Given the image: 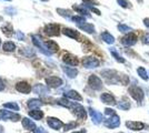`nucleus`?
Wrapping results in <instances>:
<instances>
[{
	"instance_id": "a211bd4d",
	"label": "nucleus",
	"mask_w": 149,
	"mask_h": 133,
	"mask_svg": "<svg viewBox=\"0 0 149 133\" xmlns=\"http://www.w3.org/2000/svg\"><path fill=\"white\" fill-rule=\"evenodd\" d=\"M32 90H33L35 93H37V94H39V95H45V94H47V93H49L48 88H47L46 85H44V84H36Z\"/></svg>"
},
{
	"instance_id": "6e6552de",
	"label": "nucleus",
	"mask_w": 149,
	"mask_h": 133,
	"mask_svg": "<svg viewBox=\"0 0 149 133\" xmlns=\"http://www.w3.org/2000/svg\"><path fill=\"white\" fill-rule=\"evenodd\" d=\"M32 42L35 45H37L38 48H39V50L41 51L42 53H45L46 56H50V54H52L51 52L46 49V47H45V43L42 42V39L40 38V37H38V36H32Z\"/></svg>"
},
{
	"instance_id": "2f4dec72",
	"label": "nucleus",
	"mask_w": 149,
	"mask_h": 133,
	"mask_svg": "<svg viewBox=\"0 0 149 133\" xmlns=\"http://www.w3.org/2000/svg\"><path fill=\"white\" fill-rule=\"evenodd\" d=\"M110 53L112 54V57L115 58L118 62H121V63H125V59L124 58H121V56L119 54L118 52L116 51V49L115 48H110Z\"/></svg>"
},
{
	"instance_id": "aec40b11",
	"label": "nucleus",
	"mask_w": 149,
	"mask_h": 133,
	"mask_svg": "<svg viewBox=\"0 0 149 133\" xmlns=\"http://www.w3.org/2000/svg\"><path fill=\"white\" fill-rule=\"evenodd\" d=\"M45 47H46V49L49 51V52H51V53L56 52V51H58V49H59V45H58L55 41H51V40L46 41V42H45Z\"/></svg>"
},
{
	"instance_id": "c756f323",
	"label": "nucleus",
	"mask_w": 149,
	"mask_h": 133,
	"mask_svg": "<svg viewBox=\"0 0 149 133\" xmlns=\"http://www.w3.org/2000/svg\"><path fill=\"white\" fill-rule=\"evenodd\" d=\"M2 49L6 52H13L16 49V44L11 42V41H8V42H5L3 45H2Z\"/></svg>"
},
{
	"instance_id": "49530a36",
	"label": "nucleus",
	"mask_w": 149,
	"mask_h": 133,
	"mask_svg": "<svg viewBox=\"0 0 149 133\" xmlns=\"http://www.w3.org/2000/svg\"><path fill=\"white\" fill-rule=\"evenodd\" d=\"M143 25H146L147 28H149V18H145L143 19Z\"/></svg>"
},
{
	"instance_id": "f704fd0d",
	"label": "nucleus",
	"mask_w": 149,
	"mask_h": 133,
	"mask_svg": "<svg viewBox=\"0 0 149 133\" xmlns=\"http://www.w3.org/2000/svg\"><path fill=\"white\" fill-rule=\"evenodd\" d=\"M71 20L74 21L77 25H82L86 22V19L84 17H80V16H74V17H71Z\"/></svg>"
},
{
	"instance_id": "ea45409f",
	"label": "nucleus",
	"mask_w": 149,
	"mask_h": 133,
	"mask_svg": "<svg viewBox=\"0 0 149 133\" xmlns=\"http://www.w3.org/2000/svg\"><path fill=\"white\" fill-rule=\"evenodd\" d=\"M141 40H143V42L145 44H149V33H145Z\"/></svg>"
},
{
	"instance_id": "f3484780",
	"label": "nucleus",
	"mask_w": 149,
	"mask_h": 133,
	"mask_svg": "<svg viewBox=\"0 0 149 133\" xmlns=\"http://www.w3.org/2000/svg\"><path fill=\"white\" fill-rule=\"evenodd\" d=\"M62 33L71 39H79V37H80L79 32L74 30V29H70V28H63L62 29Z\"/></svg>"
},
{
	"instance_id": "4be33fe9",
	"label": "nucleus",
	"mask_w": 149,
	"mask_h": 133,
	"mask_svg": "<svg viewBox=\"0 0 149 133\" xmlns=\"http://www.w3.org/2000/svg\"><path fill=\"white\" fill-rule=\"evenodd\" d=\"M78 28L82 30V31L87 32V33H93L95 32V27L91 23H82V25H78Z\"/></svg>"
},
{
	"instance_id": "4468645a",
	"label": "nucleus",
	"mask_w": 149,
	"mask_h": 133,
	"mask_svg": "<svg viewBox=\"0 0 149 133\" xmlns=\"http://www.w3.org/2000/svg\"><path fill=\"white\" fill-rule=\"evenodd\" d=\"M16 90L19 91V92H21V93L27 94V93H30L31 87L29 83L25 82V81H20V82H18L16 84Z\"/></svg>"
},
{
	"instance_id": "c03bdc74",
	"label": "nucleus",
	"mask_w": 149,
	"mask_h": 133,
	"mask_svg": "<svg viewBox=\"0 0 149 133\" xmlns=\"http://www.w3.org/2000/svg\"><path fill=\"white\" fill-rule=\"evenodd\" d=\"M5 90V82L0 79V91H3Z\"/></svg>"
},
{
	"instance_id": "5701e85b",
	"label": "nucleus",
	"mask_w": 149,
	"mask_h": 133,
	"mask_svg": "<svg viewBox=\"0 0 149 133\" xmlns=\"http://www.w3.org/2000/svg\"><path fill=\"white\" fill-rule=\"evenodd\" d=\"M101 38H102V40L105 41L106 43H108V44H112L113 42H115V38H113V36L110 34L109 32H107V31L101 33Z\"/></svg>"
},
{
	"instance_id": "f03ea898",
	"label": "nucleus",
	"mask_w": 149,
	"mask_h": 133,
	"mask_svg": "<svg viewBox=\"0 0 149 133\" xmlns=\"http://www.w3.org/2000/svg\"><path fill=\"white\" fill-rule=\"evenodd\" d=\"M137 41H138V37L134 32H129L120 39V43L126 45V47H132L137 43Z\"/></svg>"
},
{
	"instance_id": "2eb2a0df",
	"label": "nucleus",
	"mask_w": 149,
	"mask_h": 133,
	"mask_svg": "<svg viewBox=\"0 0 149 133\" xmlns=\"http://www.w3.org/2000/svg\"><path fill=\"white\" fill-rule=\"evenodd\" d=\"M47 123H48V125L51 129H55V130H59L60 127H63L62 121H60L59 119H57V118H51V116H49L47 119Z\"/></svg>"
},
{
	"instance_id": "dca6fc26",
	"label": "nucleus",
	"mask_w": 149,
	"mask_h": 133,
	"mask_svg": "<svg viewBox=\"0 0 149 133\" xmlns=\"http://www.w3.org/2000/svg\"><path fill=\"white\" fill-rule=\"evenodd\" d=\"M89 113H90V116H91L93 122L95 124H100L102 122V114L100 112L93 110V108H89Z\"/></svg>"
},
{
	"instance_id": "79ce46f5",
	"label": "nucleus",
	"mask_w": 149,
	"mask_h": 133,
	"mask_svg": "<svg viewBox=\"0 0 149 133\" xmlns=\"http://www.w3.org/2000/svg\"><path fill=\"white\" fill-rule=\"evenodd\" d=\"M6 12L9 13V14H16V12H17V11H16V9H13V8H11V7H10V8H7Z\"/></svg>"
},
{
	"instance_id": "f8f14e48",
	"label": "nucleus",
	"mask_w": 149,
	"mask_h": 133,
	"mask_svg": "<svg viewBox=\"0 0 149 133\" xmlns=\"http://www.w3.org/2000/svg\"><path fill=\"white\" fill-rule=\"evenodd\" d=\"M100 99H101V101L104 102L105 104H108V105H116L117 104L115 96L110 94V93H108V92L102 93V94L100 95Z\"/></svg>"
},
{
	"instance_id": "a19ab883",
	"label": "nucleus",
	"mask_w": 149,
	"mask_h": 133,
	"mask_svg": "<svg viewBox=\"0 0 149 133\" xmlns=\"http://www.w3.org/2000/svg\"><path fill=\"white\" fill-rule=\"evenodd\" d=\"M105 114L106 115H115V111L112 110V109H109V108H107L105 110Z\"/></svg>"
},
{
	"instance_id": "423d86ee",
	"label": "nucleus",
	"mask_w": 149,
	"mask_h": 133,
	"mask_svg": "<svg viewBox=\"0 0 149 133\" xmlns=\"http://www.w3.org/2000/svg\"><path fill=\"white\" fill-rule=\"evenodd\" d=\"M99 60L95 57H86L82 59V65L87 69H93V68H97L99 67Z\"/></svg>"
},
{
	"instance_id": "8fccbe9b",
	"label": "nucleus",
	"mask_w": 149,
	"mask_h": 133,
	"mask_svg": "<svg viewBox=\"0 0 149 133\" xmlns=\"http://www.w3.org/2000/svg\"><path fill=\"white\" fill-rule=\"evenodd\" d=\"M41 1H48V0H41Z\"/></svg>"
},
{
	"instance_id": "b1692460",
	"label": "nucleus",
	"mask_w": 149,
	"mask_h": 133,
	"mask_svg": "<svg viewBox=\"0 0 149 133\" xmlns=\"http://www.w3.org/2000/svg\"><path fill=\"white\" fill-rule=\"evenodd\" d=\"M62 70L66 72V74L69 78H76L78 74V70L74 69V68H69V67H62Z\"/></svg>"
},
{
	"instance_id": "c9c22d12",
	"label": "nucleus",
	"mask_w": 149,
	"mask_h": 133,
	"mask_svg": "<svg viewBox=\"0 0 149 133\" xmlns=\"http://www.w3.org/2000/svg\"><path fill=\"white\" fill-rule=\"evenodd\" d=\"M57 12L59 13L60 16L62 17H66V18H70V16H71V12H70V10H65V9H57Z\"/></svg>"
},
{
	"instance_id": "864d4df0",
	"label": "nucleus",
	"mask_w": 149,
	"mask_h": 133,
	"mask_svg": "<svg viewBox=\"0 0 149 133\" xmlns=\"http://www.w3.org/2000/svg\"><path fill=\"white\" fill-rule=\"evenodd\" d=\"M120 133H123V132H120Z\"/></svg>"
},
{
	"instance_id": "a18cd8bd",
	"label": "nucleus",
	"mask_w": 149,
	"mask_h": 133,
	"mask_svg": "<svg viewBox=\"0 0 149 133\" xmlns=\"http://www.w3.org/2000/svg\"><path fill=\"white\" fill-rule=\"evenodd\" d=\"M33 133H44V129H42V127H37V129L33 131Z\"/></svg>"
},
{
	"instance_id": "f257e3e1",
	"label": "nucleus",
	"mask_w": 149,
	"mask_h": 133,
	"mask_svg": "<svg viewBox=\"0 0 149 133\" xmlns=\"http://www.w3.org/2000/svg\"><path fill=\"white\" fill-rule=\"evenodd\" d=\"M128 92L134 100H136L137 102H143V98H145V93H143L141 88H139L137 85H131L130 88L128 89Z\"/></svg>"
},
{
	"instance_id": "e433bc0d",
	"label": "nucleus",
	"mask_w": 149,
	"mask_h": 133,
	"mask_svg": "<svg viewBox=\"0 0 149 133\" xmlns=\"http://www.w3.org/2000/svg\"><path fill=\"white\" fill-rule=\"evenodd\" d=\"M118 5L123 8H131V3L127 0H117Z\"/></svg>"
},
{
	"instance_id": "1a4fd4ad",
	"label": "nucleus",
	"mask_w": 149,
	"mask_h": 133,
	"mask_svg": "<svg viewBox=\"0 0 149 133\" xmlns=\"http://www.w3.org/2000/svg\"><path fill=\"white\" fill-rule=\"evenodd\" d=\"M126 127L132 131H141L146 127V124L143 122H138V121H127Z\"/></svg>"
},
{
	"instance_id": "58836bf2",
	"label": "nucleus",
	"mask_w": 149,
	"mask_h": 133,
	"mask_svg": "<svg viewBox=\"0 0 149 133\" xmlns=\"http://www.w3.org/2000/svg\"><path fill=\"white\" fill-rule=\"evenodd\" d=\"M77 127V123L76 122H70L67 125H65V131H68V130H71V129H74Z\"/></svg>"
},
{
	"instance_id": "473e14b6",
	"label": "nucleus",
	"mask_w": 149,
	"mask_h": 133,
	"mask_svg": "<svg viewBox=\"0 0 149 133\" xmlns=\"http://www.w3.org/2000/svg\"><path fill=\"white\" fill-rule=\"evenodd\" d=\"M58 103L62 105V107H66V108H71V105H72V102H70L69 100H67L66 98H61V99H59L58 100Z\"/></svg>"
},
{
	"instance_id": "cd10ccee",
	"label": "nucleus",
	"mask_w": 149,
	"mask_h": 133,
	"mask_svg": "<svg viewBox=\"0 0 149 133\" xmlns=\"http://www.w3.org/2000/svg\"><path fill=\"white\" fill-rule=\"evenodd\" d=\"M29 115L35 120H40L44 116V112L40 110H31V111H29Z\"/></svg>"
},
{
	"instance_id": "09e8293b",
	"label": "nucleus",
	"mask_w": 149,
	"mask_h": 133,
	"mask_svg": "<svg viewBox=\"0 0 149 133\" xmlns=\"http://www.w3.org/2000/svg\"><path fill=\"white\" fill-rule=\"evenodd\" d=\"M2 131H3V127H0V133H2Z\"/></svg>"
},
{
	"instance_id": "72a5a7b5",
	"label": "nucleus",
	"mask_w": 149,
	"mask_h": 133,
	"mask_svg": "<svg viewBox=\"0 0 149 133\" xmlns=\"http://www.w3.org/2000/svg\"><path fill=\"white\" fill-rule=\"evenodd\" d=\"M3 108L6 109H11L13 111H19V105L16 102H9V103H5L3 104Z\"/></svg>"
},
{
	"instance_id": "de8ad7c7",
	"label": "nucleus",
	"mask_w": 149,
	"mask_h": 133,
	"mask_svg": "<svg viewBox=\"0 0 149 133\" xmlns=\"http://www.w3.org/2000/svg\"><path fill=\"white\" fill-rule=\"evenodd\" d=\"M72 133H86V130H81V131H76V132Z\"/></svg>"
},
{
	"instance_id": "7c9ffc66",
	"label": "nucleus",
	"mask_w": 149,
	"mask_h": 133,
	"mask_svg": "<svg viewBox=\"0 0 149 133\" xmlns=\"http://www.w3.org/2000/svg\"><path fill=\"white\" fill-rule=\"evenodd\" d=\"M137 73H138V76H140L143 80H145V81H147L148 80V73H147V71H146V69L145 68H143V67H139L138 69H137Z\"/></svg>"
},
{
	"instance_id": "4c0bfd02",
	"label": "nucleus",
	"mask_w": 149,
	"mask_h": 133,
	"mask_svg": "<svg viewBox=\"0 0 149 133\" xmlns=\"http://www.w3.org/2000/svg\"><path fill=\"white\" fill-rule=\"evenodd\" d=\"M118 30L120 32H131V28L130 27H128V25H118Z\"/></svg>"
},
{
	"instance_id": "412c9836",
	"label": "nucleus",
	"mask_w": 149,
	"mask_h": 133,
	"mask_svg": "<svg viewBox=\"0 0 149 133\" xmlns=\"http://www.w3.org/2000/svg\"><path fill=\"white\" fill-rule=\"evenodd\" d=\"M65 98H69V99H72V100H76V101H81L82 100V96L74 90H70L68 92H66Z\"/></svg>"
},
{
	"instance_id": "39448f33",
	"label": "nucleus",
	"mask_w": 149,
	"mask_h": 133,
	"mask_svg": "<svg viewBox=\"0 0 149 133\" xmlns=\"http://www.w3.org/2000/svg\"><path fill=\"white\" fill-rule=\"evenodd\" d=\"M88 84H89L90 88L93 89V90H96V91L102 89V81L100 80L99 76H97L96 74H91V76H89V79H88Z\"/></svg>"
},
{
	"instance_id": "a878e982",
	"label": "nucleus",
	"mask_w": 149,
	"mask_h": 133,
	"mask_svg": "<svg viewBox=\"0 0 149 133\" xmlns=\"http://www.w3.org/2000/svg\"><path fill=\"white\" fill-rule=\"evenodd\" d=\"M72 9L76 10L77 12H79L80 14H82V16H86L87 18H90V14L88 12V10L86 8H84L82 6H76V5H74V6H72Z\"/></svg>"
},
{
	"instance_id": "393cba45",
	"label": "nucleus",
	"mask_w": 149,
	"mask_h": 133,
	"mask_svg": "<svg viewBox=\"0 0 149 133\" xmlns=\"http://www.w3.org/2000/svg\"><path fill=\"white\" fill-rule=\"evenodd\" d=\"M1 30H2V32L6 34L7 37H10V36L13 33V28L10 23H6V25H3L2 27H1Z\"/></svg>"
},
{
	"instance_id": "9d476101",
	"label": "nucleus",
	"mask_w": 149,
	"mask_h": 133,
	"mask_svg": "<svg viewBox=\"0 0 149 133\" xmlns=\"http://www.w3.org/2000/svg\"><path fill=\"white\" fill-rule=\"evenodd\" d=\"M46 83L50 88H58L62 84V80L58 76H48L46 78Z\"/></svg>"
},
{
	"instance_id": "9b49d317",
	"label": "nucleus",
	"mask_w": 149,
	"mask_h": 133,
	"mask_svg": "<svg viewBox=\"0 0 149 133\" xmlns=\"http://www.w3.org/2000/svg\"><path fill=\"white\" fill-rule=\"evenodd\" d=\"M62 61L66 64H69V65H77V64L79 63L77 57L74 56V54H71V53H65L62 56Z\"/></svg>"
},
{
	"instance_id": "6ab92c4d",
	"label": "nucleus",
	"mask_w": 149,
	"mask_h": 133,
	"mask_svg": "<svg viewBox=\"0 0 149 133\" xmlns=\"http://www.w3.org/2000/svg\"><path fill=\"white\" fill-rule=\"evenodd\" d=\"M22 127H25L26 130H30V131H35V130L37 129L35 122L29 120L28 118H24V119H22Z\"/></svg>"
},
{
	"instance_id": "37998d69",
	"label": "nucleus",
	"mask_w": 149,
	"mask_h": 133,
	"mask_svg": "<svg viewBox=\"0 0 149 133\" xmlns=\"http://www.w3.org/2000/svg\"><path fill=\"white\" fill-rule=\"evenodd\" d=\"M17 38H18L19 40H24V39H25V34L21 31H18L17 32Z\"/></svg>"
},
{
	"instance_id": "c85d7f7f",
	"label": "nucleus",
	"mask_w": 149,
	"mask_h": 133,
	"mask_svg": "<svg viewBox=\"0 0 149 133\" xmlns=\"http://www.w3.org/2000/svg\"><path fill=\"white\" fill-rule=\"evenodd\" d=\"M130 102L128 101L126 98H124L121 101L118 103V108L121 109V110H125V111H127V110H129L130 109Z\"/></svg>"
},
{
	"instance_id": "7ed1b4c3",
	"label": "nucleus",
	"mask_w": 149,
	"mask_h": 133,
	"mask_svg": "<svg viewBox=\"0 0 149 133\" xmlns=\"http://www.w3.org/2000/svg\"><path fill=\"white\" fill-rule=\"evenodd\" d=\"M44 32L49 37H58L60 34V27L56 23H49L45 25Z\"/></svg>"
},
{
	"instance_id": "0eeeda50",
	"label": "nucleus",
	"mask_w": 149,
	"mask_h": 133,
	"mask_svg": "<svg viewBox=\"0 0 149 133\" xmlns=\"http://www.w3.org/2000/svg\"><path fill=\"white\" fill-rule=\"evenodd\" d=\"M104 124H105L106 127H108V129H115V127H118L120 125V118H119L117 114H115V115H111L108 120H106L104 122Z\"/></svg>"
},
{
	"instance_id": "20e7f679",
	"label": "nucleus",
	"mask_w": 149,
	"mask_h": 133,
	"mask_svg": "<svg viewBox=\"0 0 149 133\" xmlns=\"http://www.w3.org/2000/svg\"><path fill=\"white\" fill-rule=\"evenodd\" d=\"M70 109L74 111V115H76L78 119L85 120V119L87 118V112H86L85 108H84L82 105H80V104H78V103H72V105H71Z\"/></svg>"
},
{
	"instance_id": "3c124183",
	"label": "nucleus",
	"mask_w": 149,
	"mask_h": 133,
	"mask_svg": "<svg viewBox=\"0 0 149 133\" xmlns=\"http://www.w3.org/2000/svg\"><path fill=\"white\" fill-rule=\"evenodd\" d=\"M6 1H11V0H6Z\"/></svg>"
},
{
	"instance_id": "603ef678",
	"label": "nucleus",
	"mask_w": 149,
	"mask_h": 133,
	"mask_svg": "<svg viewBox=\"0 0 149 133\" xmlns=\"http://www.w3.org/2000/svg\"><path fill=\"white\" fill-rule=\"evenodd\" d=\"M0 44H1V40H0Z\"/></svg>"
},
{
	"instance_id": "bb28decb",
	"label": "nucleus",
	"mask_w": 149,
	"mask_h": 133,
	"mask_svg": "<svg viewBox=\"0 0 149 133\" xmlns=\"http://www.w3.org/2000/svg\"><path fill=\"white\" fill-rule=\"evenodd\" d=\"M42 105V102L40 101L39 99H30L28 101V107L30 109H36V108H40Z\"/></svg>"
},
{
	"instance_id": "ddd939ff",
	"label": "nucleus",
	"mask_w": 149,
	"mask_h": 133,
	"mask_svg": "<svg viewBox=\"0 0 149 133\" xmlns=\"http://www.w3.org/2000/svg\"><path fill=\"white\" fill-rule=\"evenodd\" d=\"M0 116H1L3 120H13V121L20 120V115H19V114L13 113V112L6 111V110H3V111L0 112Z\"/></svg>"
}]
</instances>
